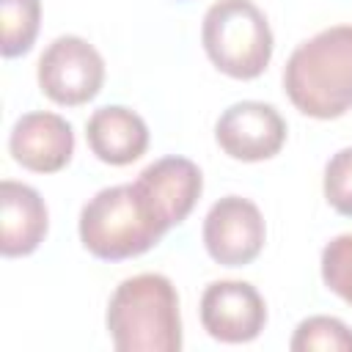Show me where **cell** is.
<instances>
[{"label":"cell","mask_w":352,"mask_h":352,"mask_svg":"<svg viewBox=\"0 0 352 352\" xmlns=\"http://www.w3.org/2000/svg\"><path fill=\"white\" fill-rule=\"evenodd\" d=\"M214 140L231 160L261 162L283 148L286 121L272 104L245 99L220 113L214 124Z\"/></svg>","instance_id":"52a82bcc"},{"label":"cell","mask_w":352,"mask_h":352,"mask_svg":"<svg viewBox=\"0 0 352 352\" xmlns=\"http://www.w3.org/2000/svg\"><path fill=\"white\" fill-rule=\"evenodd\" d=\"M168 228L135 184L99 190L80 212V242L102 261H124L151 250Z\"/></svg>","instance_id":"3957f363"},{"label":"cell","mask_w":352,"mask_h":352,"mask_svg":"<svg viewBox=\"0 0 352 352\" xmlns=\"http://www.w3.org/2000/svg\"><path fill=\"white\" fill-rule=\"evenodd\" d=\"M322 280L352 305V234L333 236L322 250Z\"/></svg>","instance_id":"9a60e30c"},{"label":"cell","mask_w":352,"mask_h":352,"mask_svg":"<svg viewBox=\"0 0 352 352\" xmlns=\"http://www.w3.org/2000/svg\"><path fill=\"white\" fill-rule=\"evenodd\" d=\"M104 82V60L80 36H58L38 58V85L47 99L63 107L91 102Z\"/></svg>","instance_id":"5b68a950"},{"label":"cell","mask_w":352,"mask_h":352,"mask_svg":"<svg viewBox=\"0 0 352 352\" xmlns=\"http://www.w3.org/2000/svg\"><path fill=\"white\" fill-rule=\"evenodd\" d=\"M135 187L143 192L154 214L170 231L184 223L204 190L201 168L187 157H162L140 170Z\"/></svg>","instance_id":"30bf717a"},{"label":"cell","mask_w":352,"mask_h":352,"mask_svg":"<svg viewBox=\"0 0 352 352\" xmlns=\"http://www.w3.org/2000/svg\"><path fill=\"white\" fill-rule=\"evenodd\" d=\"M0 25H3V38H0L3 58L25 55L38 36L41 0H0Z\"/></svg>","instance_id":"4fadbf2b"},{"label":"cell","mask_w":352,"mask_h":352,"mask_svg":"<svg viewBox=\"0 0 352 352\" xmlns=\"http://www.w3.org/2000/svg\"><path fill=\"white\" fill-rule=\"evenodd\" d=\"M201 44L209 60L234 80H256L272 58V30L253 0H217L206 8Z\"/></svg>","instance_id":"277c9868"},{"label":"cell","mask_w":352,"mask_h":352,"mask_svg":"<svg viewBox=\"0 0 352 352\" xmlns=\"http://www.w3.org/2000/svg\"><path fill=\"white\" fill-rule=\"evenodd\" d=\"M85 140L96 160L121 168L146 154L148 126L135 110L124 104H104L91 113L85 124Z\"/></svg>","instance_id":"7c38bea8"},{"label":"cell","mask_w":352,"mask_h":352,"mask_svg":"<svg viewBox=\"0 0 352 352\" xmlns=\"http://www.w3.org/2000/svg\"><path fill=\"white\" fill-rule=\"evenodd\" d=\"M283 91L302 116L319 121L352 110V25H333L302 41L286 60Z\"/></svg>","instance_id":"6da1fadb"},{"label":"cell","mask_w":352,"mask_h":352,"mask_svg":"<svg viewBox=\"0 0 352 352\" xmlns=\"http://www.w3.org/2000/svg\"><path fill=\"white\" fill-rule=\"evenodd\" d=\"M107 333L118 352H179L182 316L170 278L140 272L116 286L107 302Z\"/></svg>","instance_id":"7a4b0ae2"},{"label":"cell","mask_w":352,"mask_h":352,"mask_svg":"<svg viewBox=\"0 0 352 352\" xmlns=\"http://www.w3.org/2000/svg\"><path fill=\"white\" fill-rule=\"evenodd\" d=\"M267 239V226L258 206L242 195H226L212 204L204 217L206 253L223 267L250 264Z\"/></svg>","instance_id":"8992f818"},{"label":"cell","mask_w":352,"mask_h":352,"mask_svg":"<svg viewBox=\"0 0 352 352\" xmlns=\"http://www.w3.org/2000/svg\"><path fill=\"white\" fill-rule=\"evenodd\" d=\"M292 352H352V330L336 316H308L297 324Z\"/></svg>","instance_id":"5bb4252c"},{"label":"cell","mask_w":352,"mask_h":352,"mask_svg":"<svg viewBox=\"0 0 352 352\" xmlns=\"http://www.w3.org/2000/svg\"><path fill=\"white\" fill-rule=\"evenodd\" d=\"M201 324L223 344H248L267 324V305L248 280H214L201 294Z\"/></svg>","instance_id":"ba28073f"},{"label":"cell","mask_w":352,"mask_h":352,"mask_svg":"<svg viewBox=\"0 0 352 352\" xmlns=\"http://www.w3.org/2000/svg\"><path fill=\"white\" fill-rule=\"evenodd\" d=\"M324 198L338 214L352 217V146L336 151L327 160V165H324Z\"/></svg>","instance_id":"2e32d148"},{"label":"cell","mask_w":352,"mask_h":352,"mask_svg":"<svg viewBox=\"0 0 352 352\" xmlns=\"http://www.w3.org/2000/svg\"><path fill=\"white\" fill-rule=\"evenodd\" d=\"M0 226H3L0 250L6 258L33 253L44 242L47 226H50L44 198L30 184L3 179L0 182Z\"/></svg>","instance_id":"8fae6325"},{"label":"cell","mask_w":352,"mask_h":352,"mask_svg":"<svg viewBox=\"0 0 352 352\" xmlns=\"http://www.w3.org/2000/svg\"><path fill=\"white\" fill-rule=\"evenodd\" d=\"M8 151L14 162L33 173H58L69 165L74 154L72 124L63 116L47 110L25 113L11 126Z\"/></svg>","instance_id":"9c48e42d"}]
</instances>
